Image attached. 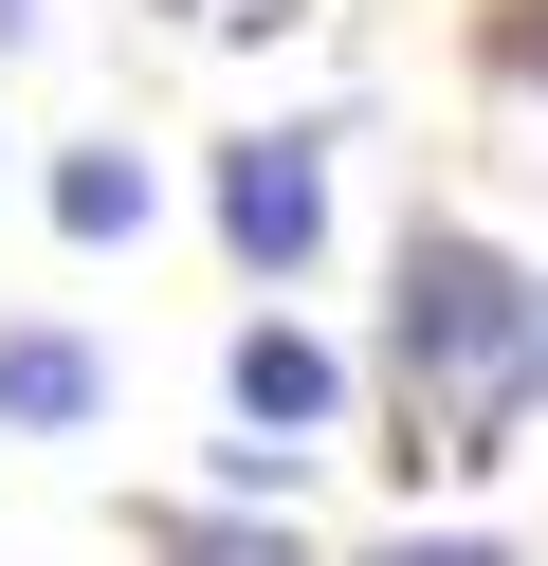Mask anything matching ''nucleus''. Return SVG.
<instances>
[{
  "label": "nucleus",
  "mask_w": 548,
  "mask_h": 566,
  "mask_svg": "<svg viewBox=\"0 0 548 566\" xmlns=\"http://www.w3.org/2000/svg\"><path fill=\"white\" fill-rule=\"evenodd\" d=\"M110 402V366L73 329H0V420H37V439H73V420Z\"/></svg>",
  "instance_id": "3"
},
{
  "label": "nucleus",
  "mask_w": 548,
  "mask_h": 566,
  "mask_svg": "<svg viewBox=\"0 0 548 566\" xmlns=\"http://www.w3.org/2000/svg\"><path fill=\"white\" fill-rule=\"evenodd\" d=\"M0 38H19V0H0Z\"/></svg>",
  "instance_id": "7"
},
{
  "label": "nucleus",
  "mask_w": 548,
  "mask_h": 566,
  "mask_svg": "<svg viewBox=\"0 0 548 566\" xmlns=\"http://www.w3.org/2000/svg\"><path fill=\"white\" fill-rule=\"evenodd\" d=\"M329 402H348V366H329L311 329H238V420H275V439H311Z\"/></svg>",
  "instance_id": "4"
},
{
  "label": "nucleus",
  "mask_w": 548,
  "mask_h": 566,
  "mask_svg": "<svg viewBox=\"0 0 548 566\" xmlns=\"http://www.w3.org/2000/svg\"><path fill=\"white\" fill-rule=\"evenodd\" d=\"M55 238H146V165L128 147H73L55 165Z\"/></svg>",
  "instance_id": "5"
},
{
  "label": "nucleus",
  "mask_w": 548,
  "mask_h": 566,
  "mask_svg": "<svg viewBox=\"0 0 548 566\" xmlns=\"http://www.w3.org/2000/svg\"><path fill=\"white\" fill-rule=\"evenodd\" d=\"M219 238H238L256 274H311V238H329V147H311V128L219 147Z\"/></svg>",
  "instance_id": "2"
},
{
  "label": "nucleus",
  "mask_w": 548,
  "mask_h": 566,
  "mask_svg": "<svg viewBox=\"0 0 548 566\" xmlns=\"http://www.w3.org/2000/svg\"><path fill=\"white\" fill-rule=\"evenodd\" d=\"M384 566H511V548H475V530H438V548H384Z\"/></svg>",
  "instance_id": "6"
},
{
  "label": "nucleus",
  "mask_w": 548,
  "mask_h": 566,
  "mask_svg": "<svg viewBox=\"0 0 548 566\" xmlns=\"http://www.w3.org/2000/svg\"><path fill=\"white\" fill-rule=\"evenodd\" d=\"M548 384V293L511 256H475V238H402V475L421 457H511V420H530Z\"/></svg>",
  "instance_id": "1"
}]
</instances>
